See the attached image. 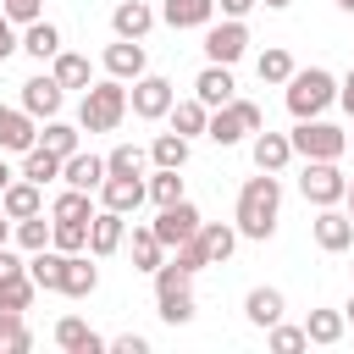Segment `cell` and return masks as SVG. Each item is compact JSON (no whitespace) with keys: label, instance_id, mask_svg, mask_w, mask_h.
Returning a JSON list of instances; mask_svg holds the SVG:
<instances>
[{"label":"cell","instance_id":"obj_6","mask_svg":"<svg viewBox=\"0 0 354 354\" xmlns=\"http://www.w3.org/2000/svg\"><path fill=\"white\" fill-rule=\"evenodd\" d=\"M288 138H293V155H304V160H343L348 155V133L321 116H304Z\"/></svg>","mask_w":354,"mask_h":354},{"label":"cell","instance_id":"obj_40","mask_svg":"<svg viewBox=\"0 0 354 354\" xmlns=\"http://www.w3.org/2000/svg\"><path fill=\"white\" fill-rule=\"evenodd\" d=\"M105 171H111V177H144V149H138V144H116V149L105 155Z\"/></svg>","mask_w":354,"mask_h":354},{"label":"cell","instance_id":"obj_26","mask_svg":"<svg viewBox=\"0 0 354 354\" xmlns=\"http://www.w3.org/2000/svg\"><path fill=\"white\" fill-rule=\"evenodd\" d=\"M100 288V266H88V254H66V277H61V293L66 299H88Z\"/></svg>","mask_w":354,"mask_h":354},{"label":"cell","instance_id":"obj_9","mask_svg":"<svg viewBox=\"0 0 354 354\" xmlns=\"http://www.w3.org/2000/svg\"><path fill=\"white\" fill-rule=\"evenodd\" d=\"M243 50H249V28H243V17H221V22L205 28V55H210V61L232 66V61H243Z\"/></svg>","mask_w":354,"mask_h":354},{"label":"cell","instance_id":"obj_45","mask_svg":"<svg viewBox=\"0 0 354 354\" xmlns=\"http://www.w3.org/2000/svg\"><path fill=\"white\" fill-rule=\"evenodd\" d=\"M177 266H183V271H194V277L210 266V260H205V243H199V232H194L188 243H177Z\"/></svg>","mask_w":354,"mask_h":354},{"label":"cell","instance_id":"obj_16","mask_svg":"<svg viewBox=\"0 0 354 354\" xmlns=\"http://www.w3.org/2000/svg\"><path fill=\"white\" fill-rule=\"evenodd\" d=\"M0 210H6L11 221L39 216V210H44V183H33V177H11V183H6V194H0Z\"/></svg>","mask_w":354,"mask_h":354},{"label":"cell","instance_id":"obj_58","mask_svg":"<svg viewBox=\"0 0 354 354\" xmlns=\"http://www.w3.org/2000/svg\"><path fill=\"white\" fill-rule=\"evenodd\" d=\"M348 149H354V133H348Z\"/></svg>","mask_w":354,"mask_h":354},{"label":"cell","instance_id":"obj_25","mask_svg":"<svg viewBox=\"0 0 354 354\" xmlns=\"http://www.w3.org/2000/svg\"><path fill=\"white\" fill-rule=\"evenodd\" d=\"M22 50H28L33 61H55V55H61V28L44 22V17L28 22V28H22Z\"/></svg>","mask_w":354,"mask_h":354},{"label":"cell","instance_id":"obj_50","mask_svg":"<svg viewBox=\"0 0 354 354\" xmlns=\"http://www.w3.org/2000/svg\"><path fill=\"white\" fill-rule=\"evenodd\" d=\"M216 6H221V17H249L260 0H216Z\"/></svg>","mask_w":354,"mask_h":354},{"label":"cell","instance_id":"obj_41","mask_svg":"<svg viewBox=\"0 0 354 354\" xmlns=\"http://www.w3.org/2000/svg\"><path fill=\"white\" fill-rule=\"evenodd\" d=\"M149 199H155V205H177V199H183V177H177V166H155V177H149Z\"/></svg>","mask_w":354,"mask_h":354},{"label":"cell","instance_id":"obj_30","mask_svg":"<svg viewBox=\"0 0 354 354\" xmlns=\"http://www.w3.org/2000/svg\"><path fill=\"white\" fill-rule=\"evenodd\" d=\"M199 243H205V260L221 266V260H232V249H238V227H227V221H205V227H199Z\"/></svg>","mask_w":354,"mask_h":354},{"label":"cell","instance_id":"obj_53","mask_svg":"<svg viewBox=\"0 0 354 354\" xmlns=\"http://www.w3.org/2000/svg\"><path fill=\"white\" fill-rule=\"evenodd\" d=\"M260 6H266V11H282V6H293V0H260Z\"/></svg>","mask_w":354,"mask_h":354},{"label":"cell","instance_id":"obj_1","mask_svg":"<svg viewBox=\"0 0 354 354\" xmlns=\"http://www.w3.org/2000/svg\"><path fill=\"white\" fill-rule=\"evenodd\" d=\"M277 210H282V183H277V171H260V177H249V183L238 188V210H232V227H238V238H254V243H266V238L277 232Z\"/></svg>","mask_w":354,"mask_h":354},{"label":"cell","instance_id":"obj_19","mask_svg":"<svg viewBox=\"0 0 354 354\" xmlns=\"http://www.w3.org/2000/svg\"><path fill=\"white\" fill-rule=\"evenodd\" d=\"M144 199H149V183H144V177H105V183H100V205H105V210L133 216Z\"/></svg>","mask_w":354,"mask_h":354},{"label":"cell","instance_id":"obj_15","mask_svg":"<svg viewBox=\"0 0 354 354\" xmlns=\"http://www.w3.org/2000/svg\"><path fill=\"white\" fill-rule=\"evenodd\" d=\"M111 171H105V155H88V149H72L66 160H61V183L66 188H88V194H100V183H105Z\"/></svg>","mask_w":354,"mask_h":354},{"label":"cell","instance_id":"obj_3","mask_svg":"<svg viewBox=\"0 0 354 354\" xmlns=\"http://www.w3.org/2000/svg\"><path fill=\"white\" fill-rule=\"evenodd\" d=\"M288 94V111H293V122H304V116H321L332 100H337V77L326 72V66H299L288 83H282Z\"/></svg>","mask_w":354,"mask_h":354},{"label":"cell","instance_id":"obj_33","mask_svg":"<svg viewBox=\"0 0 354 354\" xmlns=\"http://www.w3.org/2000/svg\"><path fill=\"white\" fill-rule=\"evenodd\" d=\"M0 348L6 354H28L33 348V332H28L22 310H11V304H0Z\"/></svg>","mask_w":354,"mask_h":354},{"label":"cell","instance_id":"obj_39","mask_svg":"<svg viewBox=\"0 0 354 354\" xmlns=\"http://www.w3.org/2000/svg\"><path fill=\"white\" fill-rule=\"evenodd\" d=\"M22 177H33V183L61 177V155H55V149H44V144H33V149L22 155Z\"/></svg>","mask_w":354,"mask_h":354},{"label":"cell","instance_id":"obj_5","mask_svg":"<svg viewBox=\"0 0 354 354\" xmlns=\"http://www.w3.org/2000/svg\"><path fill=\"white\" fill-rule=\"evenodd\" d=\"M155 310L166 326H188L194 321V271H183L177 260H166L155 271Z\"/></svg>","mask_w":354,"mask_h":354},{"label":"cell","instance_id":"obj_57","mask_svg":"<svg viewBox=\"0 0 354 354\" xmlns=\"http://www.w3.org/2000/svg\"><path fill=\"white\" fill-rule=\"evenodd\" d=\"M343 315H348V321H354V299H348V310H343Z\"/></svg>","mask_w":354,"mask_h":354},{"label":"cell","instance_id":"obj_7","mask_svg":"<svg viewBox=\"0 0 354 354\" xmlns=\"http://www.w3.org/2000/svg\"><path fill=\"white\" fill-rule=\"evenodd\" d=\"M299 194L321 210V205H343V194H348V177L337 171V160H304V171H299Z\"/></svg>","mask_w":354,"mask_h":354},{"label":"cell","instance_id":"obj_11","mask_svg":"<svg viewBox=\"0 0 354 354\" xmlns=\"http://www.w3.org/2000/svg\"><path fill=\"white\" fill-rule=\"evenodd\" d=\"M39 144V116L22 105H0V155H28Z\"/></svg>","mask_w":354,"mask_h":354},{"label":"cell","instance_id":"obj_56","mask_svg":"<svg viewBox=\"0 0 354 354\" xmlns=\"http://www.w3.org/2000/svg\"><path fill=\"white\" fill-rule=\"evenodd\" d=\"M337 6H343V11H348V17H354V0H337Z\"/></svg>","mask_w":354,"mask_h":354},{"label":"cell","instance_id":"obj_48","mask_svg":"<svg viewBox=\"0 0 354 354\" xmlns=\"http://www.w3.org/2000/svg\"><path fill=\"white\" fill-rule=\"evenodd\" d=\"M22 271H28V260H22L11 243H0V282H6V277H22Z\"/></svg>","mask_w":354,"mask_h":354},{"label":"cell","instance_id":"obj_23","mask_svg":"<svg viewBox=\"0 0 354 354\" xmlns=\"http://www.w3.org/2000/svg\"><path fill=\"white\" fill-rule=\"evenodd\" d=\"M28 277L44 288V293H61V277H66V254L50 243V249H33L28 254Z\"/></svg>","mask_w":354,"mask_h":354},{"label":"cell","instance_id":"obj_51","mask_svg":"<svg viewBox=\"0 0 354 354\" xmlns=\"http://www.w3.org/2000/svg\"><path fill=\"white\" fill-rule=\"evenodd\" d=\"M337 105H343V111H348V116H354V66H348V77H343V83H337Z\"/></svg>","mask_w":354,"mask_h":354},{"label":"cell","instance_id":"obj_52","mask_svg":"<svg viewBox=\"0 0 354 354\" xmlns=\"http://www.w3.org/2000/svg\"><path fill=\"white\" fill-rule=\"evenodd\" d=\"M11 238H17V221H11L6 210H0V243H11Z\"/></svg>","mask_w":354,"mask_h":354},{"label":"cell","instance_id":"obj_13","mask_svg":"<svg viewBox=\"0 0 354 354\" xmlns=\"http://www.w3.org/2000/svg\"><path fill=\"white\" fill-rule=\"evenodd\" d=\"M122 243H127V216L100 205V210H94V221H88V254H94V260H105V254H116Z\"/></svg>","mask_w":354,"mask_h":354},{"label":"cell","instance_id":"obj_42","mask_svg":"<svg viewBox=\"0 0 354 354\" xmlns=\"http://www.w3.org/2000/svg\"><path fill=\"white\" fill-rule=\"evenodd\" d=\"M17 249H50V221H44V210L39 216H28V221H17Z\"/></svg>","mask_w":354,"mask_h":354},{"label":"cell","instance_id":"obj_55","mask_svg":"<svg viewBox=\"0 0 354 354\" xmlns=\"http://www.w3.org/2000/svg\"><path fill=\"white\" fill-rule=\"evenodd\" d=\"M343 205H348V216H354V177H348V194H343Z\"/></svg>","mask_w":354,"mask_h":354},{"label":"cell","instance_id":"obj_4","mask_svg":"<svg viewBox=\"0 0 354 354\" xmlns=\"http://www.w3.org/2000/svg\"><path fill=\"white\" fill-rule=\"evenodd\" d=\"M266 127V111L254 105V100H227V105H216L210 111V122H205V138L210 144H221V149H232V144H243V138H254Z\"/></svg>","mask_w":354,"mask_h":354},{"label":"cell","instance_id":"obj_18","mask_svg":"<svg viewBox=\"0 0 354 354\" xmlns=\"http://www.w3.org/2000/svg\"><path fill=\"white\" fill-rule=\"evenodd\" d=\"M105 72H111V77H122V83H138V77L149 72L144 44H138V39H116V44H105Z\"/></svg>","mask_w":354,"mask_h":354},{"label":"cell","instance_id":"obj_10","mask_svg":"<svg viewBox=\"0 0 354 354\" xmlns=\"http://www.w3.org/2000/svg\"><path fill=\"white\" fill-rule=\"evenodd\" d=\"M149 227H155V238H160L166 249H177V243H188L205 221H199V205H194V199H177V205H160V216H155Z\"/></svg>","mask_w":354,"mask_h":354},{"label":"cell","instance_id":"obj_22","mask_svg":"<svg viewBox=\"0 0 354 354\" xmlns=\"http://www.w3.org/2000/svg\"><path fill=\"white\" fill-rule=\"evenodd\" d=\"M111 28H116V39H144V33L155 28V11H149L144 0H116Z\"/></svg>","mask_w":354,"mask_h":354},{"label":"cell","instance_id":"obj_12","mask_svg":"<svg viewBox=\"0 0 354 354\" xmlns=\"http://www.w3.org/2000/svg\"><path fill=\"white\" fill-rule=\"evenodd\" d=\"M61 100H66V88L55 83V72H39V77H28V83H22V111H28V116H39V122L61 116Z\"/></svg>","mask_w":354,"mask_h":354},{"label":"cell","instance_id":"obj_31","mask_svg":"<svg viewBox=\"0 0 354 354\" xmlns=\"http://www.w3.org/2000/svg\"><path fill=\"white\" fill-rule=\"evenodd\" d=\"M166 266V243L155 238V227H133V271H160Z\"/></svg>","mask_w":354,"mask_h":354},{"label":"cell","instance_id":"obj_34","mask_svg":"<svg viewBox=\"0 0 354 354\" xmlns=\"http://www.w3.org/2000/svg\"><path fill=\"white\" fill-rule=\"evenodd\" d=\"M205 122H210V105L194 94V100H177L171 105V133H183V138H194V133H205Z\"/></svg>","mask_w":354,"mask_h":354},{"label":"cell","instance_id":"obj_29","mask_svg":"<svg viewBox=\"0 0 354 354\" xmlns=\"http://www.w3.org/2000/svg\"><path fill=\"white\" fill-rule=\"evenodd\" d=\"M50 216L55 221H94V194L88 188H61L50 199Z\"/></svg>","mask_w":354,"mask_h":354},{"label":"cell","instance_id":"obj_27","mask_svg":"<svg viewBox=\"0 0 354 354\" xmlns=\"http://www.w3.org/2000/svg\"><path fill=\"white\" fill-rule=\"evenodd\" d=\"M282 310H288V304H282L277 288H249V299H243V315H249L254 326H266V332L282 321Z\"/></svg>","mask_w":354,"mask_h":354},{"label":"cell","instance_id":"obj_8","mask_svg":"<svg viewBox=\"0 0 354 354\" xmlns=\"http://www.w3.org/2000/svg\"><path fill=\"white\" fill-rule=\"evenodd\" d=\"M127 100H133V116H138V122H160V116H171V105H177V88H171V77H160V72H144V77L127 88Z\"/></svg>","mask_w":354,"mask_h":354},{"label":"cell","instance_id":"obj_37","mask_svg":"<svg viewBox=\"0 0 354 354\" xmlns=\"http://www.w3.org/2000/svg\"><path fill=\"white\" fill-rule=\"evenodd\" d=\"M50 243H55L61 254H83V249H88V221H55V216H50Z\"/></svg>","mask_w":354,"mask_h":354},{"label":"cell","instance_id":"obj_54","mask_svg":"<svg viewBox=\"0 0 354 354\" xmlns=\"http://www.w3.org/2000/svg\"><path fill=\"white\" fill-rule=\"evenodd\" d=\"M6 183H11V166H6V160H0V194H6Z\"/></svg>","mask_w":354,"mask_h":354},{"label":"cell","instance_id":"obj_49","mask_svg":"<svg viewBox=\"0 0 354 354\" xmlns=\"http://www.w3.org/2000/svg\"><path fill=\"white\" fill-rule=\"evenodd\" d=\"M111 348H116V354H149V337H138V332H122V337H111Z\"/></svg>","mask_w":354,"mask_h":354},{"label":"cell","instance_id":"obj_21","mask_svg":"<svg viewBox=\"0 0 354 354\" xmlns=\"http://www.w3.org/2000/svg\"><path fill=\"white\" fill-rule=\"evenodd\" d=\"M249 149H254V166H260V171H282V166L293 160V138H288V133H271V127H260Z\"/></svg>","mask_w":354,"mask_h":354},{"label":"cell","instance_id":"obj_38","mask_svg":"<svg viewBox=\"0 0 354 354\" xmlns=\"http://www.w3.org/2000/svg\"><path fill=\"white\" fill-rule=\"evenodd\" d=\"M77 133H83V127H72V122H61V116H50V122H44V133H39V144H44V149H55V155L66 160V155L77 149Z\"/></svg>","mask_w":354,"mask_h":354},{"label":"cell","instance_id":"obj_46","mask_svg":"<svg viewBox=\"0 0 354 354\" xmlns=\"http://www.w3.org/2000/svg\"><path fill=\"white\" fill-rule=\"evenodd\" d=\"M0 11H6L11 22H22V28H28V22H39V17H44V0H0Z\"/></svg>","mask_w":354,"mask_h":354},{"label":"cell","instance_id":"obj_44","mask_svg":"<svg viewBox=\"0 0 354 354\" xmlns=\"http://www.w3.org/2000/svg\"><path fill=\"white\" fill-rule=\"evenodd\" d=\"M266 343H271V354H299V348H310L304 326H282V321L271 326V337H266Z\"/></svg>","mask_w":354,"mask_h":354},{"label":"cell","instance_id":"obj_43","mask_svg":"<svg viewBox=\"0 0 354 354\" xmlns=\"http://www.w3.org/2000/svg\"><path fill=\"white\" fill-rule=\"evenodd\" d=\"M33 293H39V282L22 271V277H6L0 282V304H11V310H28L33 304Z\"/></svg>","mask_w":354,"mask_h":354},{"label":"cell","instance_id":"obj_24","mask_svg":"<svg viewBox=\"0 0 354 354\" xmlns=\"http://www.w3.org/2000/svg\"><path fill=\"white\" fill-rule=\"evenodd\" d=\"M343 332H348V315H343V310H310V315H304V337L321 343V348L343 343Z\"/></svg>","mask_w":354,"mask_h":354},{"label":"cell","instance_id":"obj_20","mask_svg":"<svg viewBox=\"0 0 354 354\" xmlns=\"http://www.w3.org/2000/svg\"><path fill=\"white\" fill-rule=\"evenodd\" d=\"M194 94H199V100H205L210 111H216V105H227V100L238 94V83H232V66H221V61H210V66H205V72L194 77Z\"/></svg>","mask_w":354,"mask_h":354},{"label":"cell","instance_id":"obj_32","mask_svg":"<svg viewBox=\"0 0 354 354\" xmlns=\"http://www.w3.org/2000/svg\"><path fill=\"white\" fill-rule=\"evenodd\" d=\"M50 72H55V83H61V88H88V83H94L88 55H77V50H61V55L50 61Z\"/></svg>","mask_w":354,"mask_h":354},{"label":"cell","instance_id":"obj_17","mask_svg":"<svg viewBox=\"0 0 354 354\" xmlns=\"http://www.w3.org/2000/svg\"><path fill=\"white\" fill-rule=\"evenodd\" d=\"M55 348H66V354H105L111 348V337H100L88 321H77V315H61L55 321Z\"/></svg>","mask_w":354,"mask_h":354},{"label":"cell","instance_id":"obj_36","mask_svg":"<svg viewBox=\"0 0 354 354\" xmlns=\"http://www.w3.org/2000/svg\"><path fill=\"white\" fill-rule=\"evenodd\" d=\"M149 160L155 166H188V138L183 133H155V144H149Z\"/></svg>","mask_w":354,"mask_h":354},{"label":"cell","instance_id":"obj_47","mask_svg":"<svg viewBox=\"0 0 354 354\" xmlns=\"http://www.w3.org/2000/svg\"><path fill=\"white\" fill-rule=\"evenodd\" d=\"M17 50H22V33H17V22L0 11V61H6V55H17Z\"/></svg>","mask_w":354,"mask_h":354},{"label":"cell","instance_id":"obj_35","mask_svg":"<svg viewBox=\"0 0 354 354\" xmlns=\"http://www.w3.org/2000/svg\"><path fill=\"white\" fill-rule=\"evenodd\" d=\"M254 72H260V83H288V77H293L299 66H293V55H288L282 44H271V50H260Z\"/></svg>","mask_w":354,"mask_h":354},{"label":"cell","instance_id":"obj_2","mask_svg":"<svg viewBox=\"0 0 354 354\" xmlns=\"http://www.w3.org/2000/svg\"><path fill=\"white\" fill-rule=\"evenodd\" d=\"M133 100H127V83L122 77H105V83H88L83 88V105H77V127L83 133H116L127 122Z\"/></svg>","mask_w":354,"mask_h":354},{"label":"cell","instance_id":"obj_28","mask_svg":"<svg viewBox=\"0 0 354 354\" xmlns=\"http://www.w3.org/2000/svg\"><path fill=\"white\" fill-rule=\"evenodd\" d=\"M160 17H166L171 28H210L216 0H166V6H160Z\"/></svg>","mask_w":354,"mask_h":354},{"label":"cell","instance_id":"obj_14","mask_svg":"<svg viewBox=\"0 0 354 354\" xmlns=\"http://www.w3.org/2000/svg\"><path fill=\"white\" fill-rule=\"evenodd\" d=\"M310 232H315V243H321L326 254H343V249L354 243V216L337 210V205H321V216L310 221Z\"/></svg>","mask_w":354,"mask_h":354}]
</instances>
